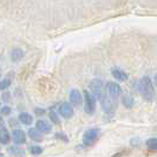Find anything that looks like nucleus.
Masks as SVG:
<instances>
[{"label": "nucleus", "instance_id": "1", "mask_svg": "<svg viewBox=\"0 0 157 157\" xmlns=\"http://www.w3.org/2000/svg\"><path fill=\"white\" fill-rule=\"evenodd\" d=\"M138 90L141 92L142 97L148 101V102H152L154 98H155V90H154V85H152V82L150 77L148 76H144L142 77L140 80V85H138Z\"/></svg>", "mask_w": 157, "mask_h": 157}, {"label": "nucleus", "instance_id": "2", "mask_svg": "<svg viewBox=\"0 0 157 157\" xmlns=\"http://www.w3.org/2000/svg\"><path fill=\"white\" fill-rule=\"evenodd\" d=\"M90 90H91V92L90 94L94 96L96 99H99V101H102L103 98V83L102 80L99 78H94L92 79L91 82H90Z\"/></svg>", "mask_w": 157, "mask_h": 157}, {"label": "nucleus", "instance_id": "3", "mask_svg": "<svg viewBox=\"0 0 157 157\" xmlns=\"http://www.w3.org/2000/svg\"><path fill=\"white\" fill-rule=\"evenodd\" d=\"M98 135H99V129H97V128L87 130L86 132L84 134V136H83V144L86 145V147L94 144V142L97 141V138H98Z\"/></svg>", "mask_w": 157, "mask_h": 157}, {"label": "nucleus", "instance_id": "4", "mask_svg": "<svg viewBox=\"0 0 157 157\" xmlns=\"http://www.w3.org/2000/svg\"><path fill=\"white\" fill-rule=\"evenodd\" d=\"M85 98V112L89 115H92L96 110V98L89 91H84Z\"/></svg>", "mask_w": 157, "mask_h": 157}, {"label": "nucleus", "instance_id": "5", "mask_svg": "<svg viewBox=\"0 0 157 157\" xmlns=\"http://www.w3.org/2000/svg\"><path fill=\"white\" fill-rule=\"evenodd\" d=\"M105 90H106V94L110 97V98H113L116 99L118 96L122 92V89L118 85L117 83H113V82H109L105 86Z\"/></svg>", "mask_w": 157, "mask_h": 157}, {"label": "nucleus", "instance_id": "6", "mask_svg": "<svg viewBox=\"0 0 157 157\" xmlns=\"http://www.w3.org/2000/svg\"><path fill=\"white\" fill-rule=\"evenodd\" d=\"M103 103V110L105 111L106 113H112L115 108H116V99L110 98L109 96H103L102 98Z\"/></svg>", "mask_w": 157, "mask_h": 157}, {"label": "nucleus", "instance_id": "7", "mask_svg": "<svg viewBox=\"0 0 157 157\" xmlns=\"http://www.w3.org/2000/svg\"><path fill=\"white\" fill-rule=\"evenodd\" d=\"M58 111H59L60 116H63V118H66V119L71 118L72 115H73V109H72L71 104H69V103H63V104H60Z\"/></svg>", "mask_w": 157, "mask_h": 157}, {"label": "nucleus", "instance_id": "8", "mask_svg": "<svg viewBox=\"0 0 157 157\" xmlns=\"http://www.w3.org/2000/svg\"><path fill=\"white\" fill-rule=\"evenodd\" d=\"M12 138H13V141H14L16 144H23V143L26 142V135H25L23 130L16 129L12 132Z\"/></svg>", "mask_w": 157, "mask_h": 157}, {"label": "nucleus", "instance_id": "9", "mask_svg": "<svg viewBox=\"0 0 157 157\" xmlns=\"http://www.w3.org/2000/svg\"><path fill=\"white\" fill-rule=\"evenodd\" d=\"M70 102L75 106H79L82 104V94H80L78 90L73 89L70 92Z\"/></svg>", "mask_w": 157, "mask_h": 157}, {"label": "nucleus", "instance_id": "10", "mask_svg": "<svg viewBox=\"0 0 157 157\" xmlns=\"http://www.w3.org/2000/svg\"><path fill=\"white\" fill-rule=\"evenodd\" d=\"M36 128H37V130L39 131L40 134H41V132L48 134V132H51V130H52L51 124L45 122V121H38V122L36 123Z\"/></svg>", "mask_w": 157, "mask_h": 157}, {"label": "nucleus", "instance_id": "11", "mask_svg": "<svg viewBox=\"0 0 157 157\" xmlns=\"http://www.w3.org/2000/svg\"><path fill=\"white\" fill-rule=\"evenodd\" d=\"M111 73H112V76L117 79V80H119V82H124V80L128 79V75H126L123 70H121L119 67H113V69L111 70Z\"/></svg>", "mask_w": 157, "mask_h": 157}, {"label": "nucleus", "instance_id": "12", "mask_svg": "<svg viewBox=\"0 0 157 157\" xmlns=\"http://www.w3.org/2000/svg\"><path fill=\"white\" fill-rule=\"evenodd\" d=\"M24 57V51L21 48H13L12 51H11V59L13 60V62H19V60H21Z\"/></svg>", "mask_w": 157, "mask_h": 157}, {"label": "nucleus", "instance_id": "13", "mask_svg": "<svg viewBox=\"0 0 157 157\" xmlns=\"http://www.w3.org/2000/svg\"><path fill=\"white\" fill-rule=\"evenodd\" d=\"M8 152H10L12 156H16V157L25 156V150H23L21 148H19V147H16V145L10 147V148H8Z\"/></svg>", "mask_w": 157, "mask_h": 157}, {"label": "nucleus", "instance_id": "14", "mask_svg": "<svg viewBox=\"0 0 157 157\" xmlns=\"http://www.w3.org/2000/svg\"><path fill=\"white\" fill-rule=\"evenodd\" d=\"M122 104H123L125 108H128V109H131L135 104L134 97H132L131 94H125V96H123V98H122Z\"/></svg>", "mask_w": 157, "mask_h": 157}, {"label": "nucleus", "instance_id": "15", "mask_svg": "<svg viewBox=\"0 0 157 157\" xmlns=\"http://www.w3.org/2000/svg\"><path fill=\"white\" fill-rule=\"evenodd\" d=\"M10 142V135H8V131L6 130L5 126H1L0 128V143L2 144H7Z\"/></svg>", "mask_w": 157, "mask_h": 157}, {"label": "nucleus", "instance_id": "16", "mask_svg": "<svg viewBox=\"0 0 157 157\" xmlns=\"http://www.w3.org/2000/svg\"><path fill=\"white\" fill-rule=\"evenodd\" d=\"M19 121L23 123V124H26V125H30L33 122V118L30 113H26V112H21L19 115Z\"/></svg>", "mask_w": 157, "mask_h": 157}, {"label": "nucleus", "instance_id": "17", "mask_svg": "<svg viewBox=\"0 0 157 157\" xmlns=\"http://www.w3.org/2000/svg\"><path fill=\"white\" fill-rule=\"evenodd\" d=\"M29 136L31 137L32 141L34 142H40L43 140V136H41V134H40L37 129H30L29 130Z\"/></svg>", "mask_w": 157, "mask_h": 157}, {"label": "nucleus", "instance_id": "18", "mask_svg": "<svg viewBox=\"0 0 157 157\" xmlns=\"http://www.w3.org/2000/svg\"><path fill=\"white\" fill-rule=\"evenodd\" d=\"M147 147H148V149H150L151 151L157 150V138H155V137L149 138V140L147 141Z\"/></svg>", "mask_w": 157, "mask_h": 157}, {"label": "nucleus", "instance_id": "19", "mask_svg": "<svg viewBox=\"0 0 157 157\" xmlns=\"http://www.w3.org/2000/svg\"><path fill=\"white\" fill-rule=\"evenodd\" d=\"M29 150H30V152H31L32 155H34V156H38V155H40L43 152V148L39 147V145H32V147H30Z\"/></svg>", "mask_w": 157, "mask_h": 157}, {"label": "nucleus", "instance_id": "20", "mask_svg": "<svg viewBox=\"0 0 157 157\" xmlns=\"http://www.w3.org/2000/svg\"><path fill=\"white\" fill-rule=\"evenodd\" d=\"M10 84H11V80H10V79H4L2 82H0V90L7 89V87L10 86Z\"/></svg>", "mask_w": 157, "mask_h": 157}, {"label": "nucleus", "instance_id": "21", "mask_svg": "<svg viewBox=\"0 0 157 157\" xmlns=\"http://www.w3.org/2000/svg\"><path fill=\"white\" fill-rule=\"evenodd\" d=\"M56 138H58V140H62V141H64L65 143H67V142H69V138L66 137V135L64 134V132H60V131L56 134Z\"/></svg>", "mask_w": 157, "mask_h": 157}, {"label": "nucleus", "instance_id": "22", "mask_svg": "<svg viewBox=\"0 0 157 157\" xmlns=\"http://www.w3.org/2000/svg\"><path fill=\"white\" fill-rule=\"evenodd\" d=\"M50 118H51V121H52L55 124H57V125L60 124V121H59V118H58L56 112H51V113H50Z\"/></svg>", "mask_w": 157, "mask_h": 157}, {"label": "nucleus", "instance_id": "23", "mask_svg": "<svg viewBox=\"0 0 157 157\" xmlns=\"http://www.w3.org/2000/svg\"><path fill=\"white\" fill-rule=\"evenodd\" d=\"M10 113H11V108H10V106H4V108L1 109V115L7 116Z\"/></svg>", "mask_w": 157, "mask_h": 157}, {"label": "nucleus", "instance_id": "24", "mask_svg": "<svg viewBox=\"0 0 157 157\" xmlns=\"http://www.w3.org/2000/svg\"><path fill=\"white\" fill-rule=\"evenodd\" d=\"M36 112H37V115H44V112H45V110H43V109H36Z\"/></svg>", "mask_w": 157, "mask_h": 157}, {"label": "nucleus", "instance_id": "25", "mask_svg": "<svg viewBox=\"0 0 157 157\" xmlns=\"http://www.w3.org/2000/svg\"><path fill=\"white\" fill-rule=\"evenodd\" d=\"M1 126H4V122H2V119L0 117V128H1Z\"/></svg>", "mask_w": 157, "mask_h": 157}]
</instances>
